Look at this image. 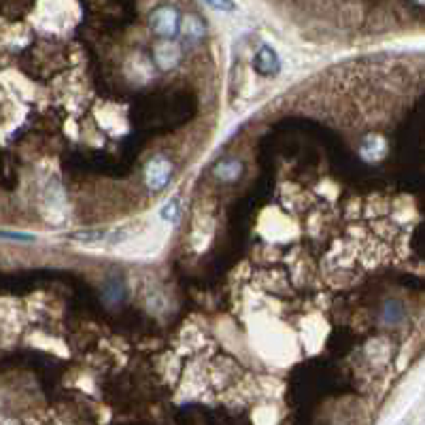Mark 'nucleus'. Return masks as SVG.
I'll return each mask as SVG.
<instances>
[{"instance_id":"f257e3e1","label":"nucleus","mask_w":425,"mask_h":425,"mask_svg":"<svg viewBox=\"0 0 425 425\" xmlns=\"http://www.w3.org/2000/svg\"><path fill=\"white\" fill-rule=\"evenodd\" d=\"M149 26H151V30L158 37H162V39H175L177 33L181 30V20H179L177 9H173V7H160V9H156L151 13Z\"/></svg>"},{"instance_id":"f03ea898","label":"nucleus","mask_w":425,"mask_h":425,"mask_svg":"<svg viewBox=\"0 0 425 425\" xmlns=\"http://www.w3.org/2000/svg\"><path fill=\"white\" fill-rule=\"evenodd\" d=\"M170 177H173V164L164 156L153 158L145 168V181L151 192H162L168 185Z\"/></svg>"},{"instance_id":"7ed1b4c3","label":"nucleus","mask_w":425,"mask_h":425,"mask_svg":"<svg viewBox=\"0 0 425 425\" xmlns=\"http://www.w3.org/2000/svg\"><path fill=\"white\" fill-rule=\"evenodd\" d=\"M153 60H156V66L160 71H173L179 64V60H181V50L170 39H164L160 45H156Z\"/></svg>"},{"instance_id":"20e7f679","label":"nucleus","mask_w":425,"mask_h":425,"mask_svg":"<svg viewBox=\"0 0 425 425\" xmlns=\"http://www.w3.org/2000/svg\"><path fill=\"white\" fill-rule=\"evenodd\" d=\"M255 69L262 73V75H276L279 69H281V60H279V54L270 47V45H262L255 54Z\"/></svg>"},{"instance_id":"39448f33","label":"nucleus","mask_w":425,"mask_h":425,"mask_svg":"<svg viewBox=\"0 0 425 425\" xmlns=\"http://www.w3.org/2000/svg\"><path fill=\"white\" fill-rule=\"evenodd\" d=\"M387 153V143L383 136H376V134H370L361 141V147H359V156L368 162H376L380 160L383 156Z\"/></svg>"},{"instance_id":"423d86ee","label":"nucleus","mask_w":425,"mask_h":425,"mask_svg":"<svg viewBox=\"0 0 425 425\" xmlns=\"http://www.w3.org/2000/svg\"><path fill=\"white\" fill-rule=\"evenodd\" d=\"M181 33H183V37H185L190 43H198V41L204 39L206 26H204V22H202L198 16H185V18L181 20Z\"/></svg>"},{"instance_id":"0eeeda50","label":"nucleus","mask_w":425,"mask_h":425,"mask_svg":"<svg viewBox=\"0 0 425 425\" xmlns=\"http://www.w3.org/2000/svg\"><path fill=\"white\" fill-rule=\"evenodd\" d=\"M213 173H215V177H219V179H223V181H234V179L240 177L243 166H240L238 160L228 158V160H221V162L213 168Z\"/></svg>"},{"instance_id":"6e6552de","label":"nucleus","mask_w":425,"mask_h":425,"mask_svg":"<svg viewBox=\"0 0 425 425\" xmlns=\"http://www.w3.org/2000/svg\"><path fill=\"white\" fill-rule=\"evenodd\" d=\"M204 5H209L215 11H223V13H232L236 11V3L234 0H202Z\"/></svg>"},{"instance_id":"1a4fd4ad","label":"nucleus","mask_w":425,"mask_h":425,"mask_svg":"<svg viewBox=\"0 0 425 425\" xmlns=\"http://www.w3.org/2000/svg\"><path fill=\"white\" fill-rule=\"evenodd\" d=\"M177 213H179V200L173 198V200H170L162 211H160V217H162V219H168V221H175Z\"/></svg>"},{"instance_id":"9d476101","label":"nucleus","mask_w":425,"mask_h":425,"mask_svg":"<svg viewBox=\"0 0 425 425\" xmlns=\"http://www.w3.org/2000/svg\"><path fill=\"white\" fill-rule=\"evenodd\" d=\"M0 236L16 238V240H33V236H28V234H16V232H0Z\"/></svg>"},{"instance_id":"9b49d317","label":"nucleus","mask_w":425,"mask_h":425,"mask_svg":"<svg viewBox=\"0 0 425 425\" xmlns=\"http://www.w3.org/2000/svg\"><path fill=\"white\" fill-rule=\"evenodd\" d=\"M414 5H419V7H425V0H412Z\"/></svg>"}]
</instances>
